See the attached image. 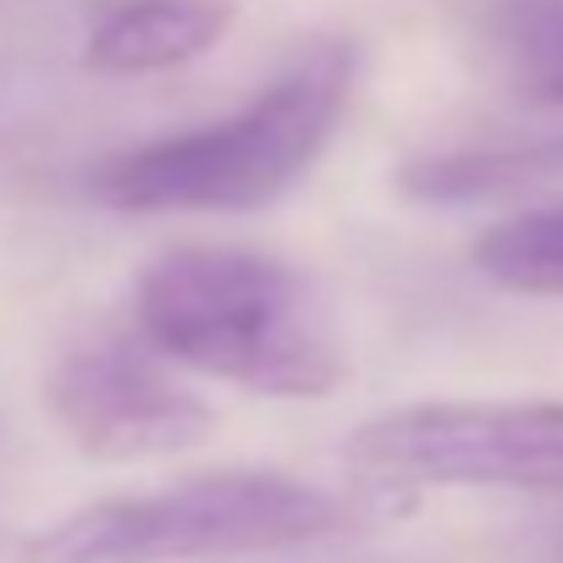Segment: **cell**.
<instances>
[{
  "label": "cell",
  "mask_w": 563,
  "mask_h": 563,
  "mask_svg": "<svg viewBox=\"0 0 563 563\" xmlns=\"http://www.w3.org/2000/svg\"><path fill=\"white\" fill-rule=\"evenodd\" d=\"M470 260L486 282L530 299H563V199L552 205H525L503 221H492L475 243Z\"/></svg>",
  "instance_id": "obj_8"
},
{
  "label": "cell",
  "mask_w": 563,
  "mask_h": 563,
  "mask_svg": "<svg viewBox=\"0 0 563 563\" xmlns=\"http://www.w3.org/2000/svg\"><path fill=\"white\" fill-rule=\"evenodd\" d=\"M45 404L67 442L95 464H144L210 437V404L177 382L172 360L139 332L78 338L45 376Z\"/></svg>",
  "instance_id": "obj_5"
},
{
  "label": "cell",
  "mask_w": 563,
  "mask_h": 563,
  "mask_svg": "<svg viewBox=\"0 0 563 563\" xmlns=\"http://www.w3.org/2000/svg\"><path fill=\"white\" fill-rule=\"evenodd\" d=\"M354 508L282 470H216L161 492L100 497L45 525L23 563H210L332 541Z\"/></svg>",
  "instance_id": "obj_3"
},
{
  "label": "cell",
  "mask_w": 563,
  "mask_h": 563,
  "mask_svg": "<svg viewBox=\"0 0 563 563\" xmlns=\"http://www.w3.org/2000/svg\"><path fill=\"white\" fill-rule=\"evenodd\" d=\"M382 486H492L563 497V404H404L349 437Z\"/></svg>",
  "instance_id": "obj_4"
},
{
  "label": "cell",
  "mask_w": 563,
  "mask_h": 563,
  "mask_svg": "<svg viewBox=\"0 0 563 563\" xmlns=\"http://www.w3.org/2000/svg\"><path fill=\"white\" fill-rule=\"evenodd\" d=\"M360 51L310 40L238 111L117 150L89 172V194L128 216H249L310 177L354 100Z\"/></svg>",
  "instance_id": "obj_2"
},
{
  "label": "cell",
  "mask_w": 563,
  "mask_h": 563,
  "mask_svg": "<svg viewBox=\"0 0 563 563\" xmlns=\"http://www.w3.org/2000/svg\"><path fill=\"white\" fill-rule=\"evenodd\" d=\"M133 332L172 365L254 398H332L349 376L327 294L265 249H161L133 276Z\"/></svg>",
  "instance_id": "obj_1"
},
{
  "label": "cell",
  "mask_w": 563,
  "mask_h": 563,
  "mask_svg": "<svg viewBox=\"0 0 563 563\" xmlns=\"http://www.w3.org/2000/svg\"><path fill=\"white\" fill-rule=\"evenodd\" d=\"M563 177V128L525 139V144H486V150H448L431 161L404 166V188L415 199H492L514 194L530 183H558Z\"/></svg>",
  "instance_id": "obj_7"
},
{
  "label": "cell",
  "mask_w": 563,
  "mask_h": 563,
  "mask_svg": "<svg viewBox=\"0 0 563 563\" xmlns=\"http://www.w3.org/2000/svg\"><path fill=\"white\" fill-rule=\"evenodd\" d=\"M238 23L232 0H122L89 40L84 67L100 78H155L210 56Z\"/></svg>",
  "instance_id": "obj_6"
},
{
  "label": "cell",
  "mask_w": 563,
  "mask_h": 563,
  "mask_svg": "<svg viewBox=\"0 0 563 563\" xmlns=\"http://www.w3.org/2000/svg\"><path fill=\"white\" fill-rule=\"evenodd\" d=\"M492 56L525 106L563 117V0H503L492 12Z\"/></svg>",
  "instance_id": "obj_9"
}]
</instances>
